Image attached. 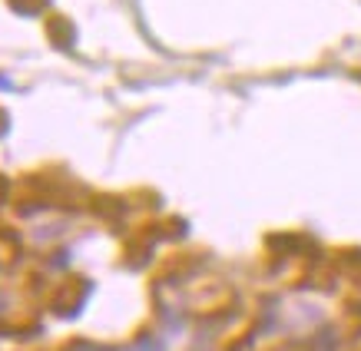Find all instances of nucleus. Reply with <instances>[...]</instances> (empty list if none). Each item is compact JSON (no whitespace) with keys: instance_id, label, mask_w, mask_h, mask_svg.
I'll return each instance as SVG.
<instances>
[{"instance_id":"1","label":"nucleus","mask_w":361,"mask_h":351,"mask_svg":"<svg viewBox=\"0 0 361 351\" xmlns=\"http://www.w3.org/2000/svg\"><path fill=\"white\" fill-rule=\"evenodd\" d=\"M63 351H166V341L159 335H146V338L133 341V345H93V341H73Z\"/></svg>"}]
</instances>
